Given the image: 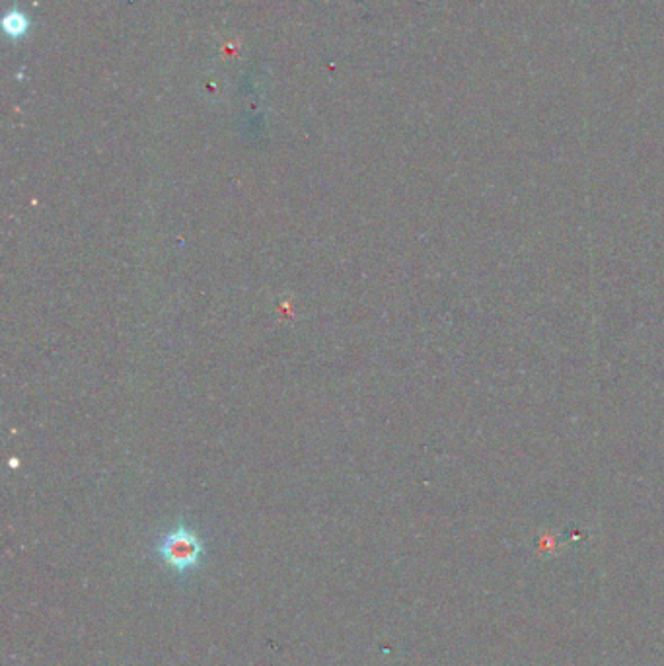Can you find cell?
I'll return each mask as SVG.
<instances>
[{"label":"cell","instance_id":"1","mask_svg":"<svg viewBox=\"0 0 664 666\" xmlns=\"http://www.w3.org/2000/svg\"><path fill=\"white\" fill-rule=\"evenodd\" d=\"M156 554L166 567L184 575L201 565L205 544L195 530L185 524H178L158 540Z\"/></svg>","mask_w":664,"mask_h":666}]
</instances>
